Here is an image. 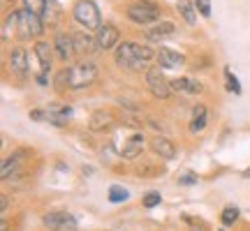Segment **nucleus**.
Returning a JSON list of instances; mask_svg holds the SVG:
<instances>
[{
	"label": "nucleus",
	"mask_w": 250,
	"mask_h": 231,
	"mask_svg": "<svg viewBox=\"0 0 250 231\" xmlns=\"http://www.w3.org/2000/svg\"><path fill=\"white\" fill-rule=\"evenodd\" d=\"M98 79V65L95 62H79L70 70H62L56 77V86L58 88H70V90H81L88 88L93 81Z\"/></svg>",
	"instance_id": "1"
},
{
	"label": "nucleus",
	"mask_w": 250,
	"mask_h": 231,
	"mask_svg": "<svg viewBox=\"0 0 250 231\" xmlns=\"http://www.w3.org/2000/svg\"><path fill=\"white\" fill-rule=\"evenodd\" d=\"M158 54L151 46H142L137 42H123L116 46V65L123 70H144L146 62Z\"/></svg>",
	"instance_id": "2"
},
{
	"label": "nucleus",
	"mask_w": 250,
	"mask_h": 231,
	"mask_svg": "<svg viewBox=\"0 0 250 231\" xmlns=\"http://www.w3.org/2000/svg\"><path fill=\"white\" fill-rule=\"evenodd\" d=\"M72 14H74V21L83 26L86 30H98L102 26V19H100V9L98 5L93 2V0H79L74 9H72Z\"/></svg>",
	"instance_id": "3"
},
{
	"label": "nucleus",
	"mask_w": 250,
	"mask_h": 231,
	"mask_svg": "<svg viewBox=\"0 0 250 231\" xmlns=\"http://www.w3.org/2000/svg\"><path fill=\"white\" fill-rule=\"evenodd\" d=\"M127 19L132 23H139V26L153 23V21L160 19V5H155L151 0H137L127 7Z\"/></svg>",
	"instance_id": "4"
},
{
	"label": "nucleus",
	"mask_w": 250,
	"mask_h": 231,
	"mask_svg": "<svg viewBox=\"0 0 250 231\" xmlns=\"http://www.w3.org/2000/svg\"><path fill=\"white\" fill-rule=\"evenodd\" d=\"M44 30V21L40 14L30 12V9H19V23H17V33L19 37H40Z\"/></svg>",
	"instance_id": "5"
},
{
	"label": "nucleus",
	"mask_w": 250,
	"mask_h": 231,
	"mask_svg": "<svg viewBox=\"0 0 250 231\" xmlns=\"http://www.w3.org/2000/svg\"><path fill=\"white\" fill-rule=\"evenodd\" d=\"M42 222H44L46 229L51 231H77V217L70 213H61V211H56V213H46L42 217Z\"/></svg>",
	"instance_id": "6"
},
{
	"label": "nucleus",
	"mask_w": 250,
	"mask_h": 231,
	"mask_svg": "<svg viewBox=\"0 0 250 231\" xmlns=\"http://www.w3.org/2000/svg\"><path fill=\"white\" fill-rule=\"evenodd\" d=\"M146 81H148V88H151V93L155 95V97H160V99L169 97L171 83L165 79V74H162L160 67H158V70H148V72H146Z\"/></svg>",
	"instance_id": "7"
},
{
	"label": "nucleus",
	"mask_w": 250,
	"mask_h": 231,
	"mask_svg": "<svg viewBox=\"0 0 250 231\" xmlns=\"http://www.w3.org/2000/svg\"><path fill=\"white\" fill-rule=\"evenodd\" d=\"M155 58H158L162 70H179L181 65L186 62V56L176 51V49H169V46H160Z\"/></svg>",
	"instance_id": "8"
},
{
	"label": "nucleus",
	"mask_w": 250,
	"mask_h": 231,
	"mask_svg": "<svg viewBox=\"0 0 250 231\" xmlns=\"http://www.w3.org/2000/svg\"><path fill=\"white\" fill-rule=\"evenodd\" d=\"M95 39H98V46H100V49H104V51L114 49V46H116V42H118V28L111 26V23L100 26L98 33H95Z\"/></svg>",
	"instance_id": "9"
},
{
	"label": "nucleus",
	"mask_w": 250,
	"mask_h": 231,
	"mask_svg": "<svg viewBox=\"0 0 250 231\" xmlns=\"http://www.w3.org/2000/svg\"><path fill=\"white\" fill-rule=\"evenodd\" d=\"M9 70L14 72V74H19V77H26L28 74V54H26V49L17 46V49H12V51H9Z\"/></svg>",
	"instance_id": "10"
},
{
	"label": "nucleus",
	"mask_w": 250,
	"mask_h": 231,
	"mask_svg": "<svg viewBox=\"0 0 250 231\" xmlns=\"http://www.w3.org/2000/svg\"><path fill=\"white\" fill-rule=\"evenodd\" d=\"M142 148H144V134L134 132L123 146H118V153H121L123 157H127V160H134V157L142 153Z\"/></svg>",
	"instance_id": "11"
},
{
	"label": "nucleus",
	"mask_w": 250,
	"mask_h": 231,
	"mask_svg": "<svg viewBox=\"0 0 250 231\" xmlns=\"http://www.w3.org/2000/svg\"><path fill=\"white\" fill-rule=\"evenodd\" d=\"M176 33V28L171 21H160L158 26H153L148 33H146V39L148 42H162V39H169L171 35Z\"/></svg>",
	"instance_id": "12"
},
{
	"label": "nucleus",
	"mask_w": 250,
	"mask_h": 231,
	"mask_svg": "<svg viewBox=\"0 0 250 231\" xmlns=\"http://www.w3.org/2000/svg\"><path fill=\"white\" fill-rule=\"evenodd\" d=\"M151 148L160 155L162 160H174V157H176V146H174V141H169L167 136H155L151 141Z\"/></svg>",
	"instance_id": "13"
},
{
	"label": "nucleus",
	"mask_w": 250,
	"mask_h": 231,
	"mask_svg": "<svg viewBox=\"0 0 250 231\" xmlns=\"http://www.w3.org/2000/svg\"><path fill=\"white\" fill-rule=\"evenodd\" d=\"M72 39H74V49H77V54H95V49H100L98 39H93L88 33H74Z\"/></svg>",
	"instance_id": "14"
},
{
	"label": "nucleus",
	"mask_w": 250,
	"mask_h": 231,
	"mask_svg": "<svg viewBox=\"0 0 250 231\" xmlns=\"http://www.w3.org/2000/svg\"><path fill=\"white\" fill-rule=\"evenodd\" d=\"M171 88L179 90V93H188V95H195L202 90V83L195 79H190V77H181V79H174L171 81Z\"/></svg>",
	"instance_id": "15"
},
{
	"label": "nucleus",
	"mask_w": 250,
	"mask_h": 231,
	"mask_svg": "<svg viewBox=\"0 0 250 231\" xmlns=\"http://www.w3.org/2000/svg\"><path fill=\"white\" fill-rule=\"evenodd\" d=\"M56 49H58V56H61L62 60H67L72 54H77L72 35H65V33H61V35L56 37Z\"/></svg>",
	"instance_id": "16"
},
{
	"label": "nucleus",
	"mask_w": 250,
	"mask_h": 231,
	"mask_svg": "<svg viewBox=\"0 0 250 231\" xmlns=\"http://www.w3.org/2000/svg\"><path fill=\"white\" fill-rule=\"evenodd\" d=\"M114 125V116L104 114V111H95L93 118H90V130L93 132H102V130H109Z\"/></svg>",
	"instance_id": "17"
},
{
	"label": "nucleus",
	"mask_w": 250,
	"mask_h": 231,
	"mask_svg": "<svg viewBox=\"0 0 250 231\" xmlns=\"http://www.w3.org/2000/svg\"><path fill=\"white\" fill-rule=\"evenodd\" d=\"M35 56L37 60H40V67H42V72H49L51 70V46L46 44V42H37L35 44Z\"/></svg>",
	"instance_id": "18"
},
{
	"label": "nucleus",
	"mask_w": 250,
	"mask_h": 231,
	"mask_svg": "<svg viewBox=\"0 0 250 231\" xmlns=\"http://www.w3.org/2000/svg\"><path fill=\"white\" fill-rule=\"evenodd\" d=\"M23 157H26V151H19V153H14L12 157H7V160L2 162V169H0V176H2L5 180H7V178L19 169V164H21V160H23Z\"/></svg>",
	"instance_id": "19"
},
{
	"label": "nucleus",
	"mask_w": 250,
	"mask_h": 231,
	"mask_svg": "<svg viewBox=\"0 0 250 231\" xmlns=\"http://www.w3.org/2000/svg\"><path fill=\"white\" fill-rule=\"evenodd\" d=\"M206 127V107L204 104H197L192 109V123H190V132H202Z\"/></svg>",
	"instance_id": "20"
},
{
	"label": "nucleus",
	"mask_w": 250,
	"mask_h": 231,
	"mask_svg": "<svg viewBox=\"0 0 250 231\" xmlns=\"http://www.w3.org/2000/svg\"><path fill=\"white\" fill-rule=\"evenodd\" d=\"M179 12L183 21H186L188 26H195L197 23V17H195V7L190 5V0H179Z\"/></svg>",
	"instance_id": "21"
},
{
	"label": "nucleus",
	"mask_w": 250,
	"mask_h": 231,
	"mask_svg": "<svg viewBox=\"0 0 250 231\" xmlns=\"http://www.w3.org/2000/svg\"><path fill=\"white\" fill-rule=\"evenodd\" d=\"M127 196H130V192L125 187H121V185L109 187V201L111 204H123V201H127Z\"/></svg>",
	"instance_id": "22"
},
{
	"label": "nucleus",
	"mask_w": 250,
	"mask_h": 231,
	"mask_svg": "<svg viewBox=\"0 0 250 231\" xmlns=\"http://www.w3.org/2000/svg\"><path fill=\"white\" fill-rule=\"evenodd\" d=\"M56 19H58V5H56V0H46V7L42 12V21L44 23H56Z\"/></svg>",
	"instance_id": "23"
},
{
	"label": "nucleus",
	"mask_w": 250,
	"mask_h": 231,
	"mask_svg": "<svg viewBox=\"0 0 250 231\" xmlns=\"http://www.w3.org/2000/svg\"><path fill=\"white\" fill-rule=\"evenodd\" d=\"M220 220H223L225 227L234 224L236 220H239V208H236V206H225V208H223V215H220Z\"/></svg>",
	"instance_id": "24"
},
{
	"label": "nucleus",
	"mask_w": 250,
	"mask_h": 231,
	"mask_svg": "<svg viewBox=\"0 0 250 231\" xmlns=\"http://www.w3.org/2000/svg\"><path fill=\"white\" fill-rule=\"evenodd\" d=\"M225 81H227V90H229V93H234V95H241V83H239V79L232 74V70H229V67H225Z\"/></svg>",
	"instance_id": "25"
},
{
	"label": "nucleus",
	"mask_w": 250,
	"mask_h": 231,
	"mask_svg": "<svg viewBox=\"0 0 250 231\" xmlns=\"http://www.w3.org/2000/svg\"><path fill=\"white\" fill-rule=\"evenodd\" d=\"M17 23H19V12H12L5 21V26H2V39H7L12 35V30H17Z\"/></svg>",
	"instance_id": "26"
},
{
	"label": "nucleus",
	"mask_w": 250,
	"mask_h": 231,
	"mask_svg": "<svg viewBox=\"0 0 250 231\" xmlns=\"http://www.w3.org/2000/svg\"><path fill=\"white\" fill-rule=\"evenodd\" d=\"M23 5H26V9H30V12H35V14L42 17V12L46 7V0H23Z\"/></svg>",
	"instance_id": "27"
},
{
	"label": "nucleus",
	"mask_w": 250,
	"mask_h": 231,
	"mask_svg": "<svg viewBox=\"0 0 250 231\" xmlns=\"http://www.w3.org/2000/svg\"><path fill=\"white\" fill-rule=\"evenodd\" d=\"M160 201H162L160 192H146V196H144V206L146 208H155V206H160Z\"/></svg>",
	"instance_id": "28"
},
{
	"label": "nucleus",
	"mask_w": 250,
	"mask_h": 231,
	"mask_svg": "<svg viewBox=\"0 0 250 231\" xmlns=\"http://www.w3.org/2000/svg\"><path fill=\"white\" fill-rule=\"evenodd\" d=\"M195 7L202 17H211V0H195Z\"/></svg>",
	"instance_id": "29"
},
{
	"label": "nucleus",
	"mask_w": 250,
	"mask_h": 231,
	"mask_svg": "<svg viewBox=\"0 0 250 231\" xmlns=\"http://www.w3.org/2000/svg\"><path fill=\"white\" fill-rule=\"evenodd\" d=\"M197 180H199V176H197V173H192V171H188V173H181V176H179L181 185H195Z\"/></svg>",
	"instance_id": "30"
},
{
	"label": "nucleus",
	"mask_w": 250,
	"mask_h": 231,
	"mask_svg": "<svg viewBox=\"0 0 250 231\" xmlns=\"http://www.w3.org/2000/svg\"><path fill=\"white\" fill-rule=\"evenodd\" d=\"M0 208H2V213L7 211V196H5V194L0 196Z\"/></svg>",
	"instance_id": "31"
},
{
	"label": "nucleus",
	"mask_w": 250,
	"mask_h": 231,
	"mask_svg": "<svg viewBox=\"0 0 250 231\" xmlns=\"http://www.w3.org/2000/svg\"><path fill=\"white\" fill-rule=\"evenodd\" d=\"M0 231H9V229H7V222H5V220L0 222Z\"/></svg>",
	"instance_id": "32"
},
{
	"label": "nucleus",
	"mask_w": 250,
	"mask_h": 231,
	"mask_svg": "<svg viewBox=\"0 0 250 231\" xmlns=\"http://www.w3.org/2000/svg\"><path fill=\"white\" fill-rule=\"evenodd\" d=\"M195 231H204V229H202V227H199V229H195Z\"/></svg>",
	"instance_id": "33"
},
{
	"label": "nucleus",
	"mask_w": 250,
	"mask_h": 231,
	"mask_svg": "<svg viewBox=\"0 0 250 231\" xmlns=\"http://www.w3.org/2000/svg\"><path fill=\"white\" fill-rule=\"evenodd\" d=\"M220 231H225V229H220Z\"/></svg>",
	"instance_id": "34"
}]
</instances>
